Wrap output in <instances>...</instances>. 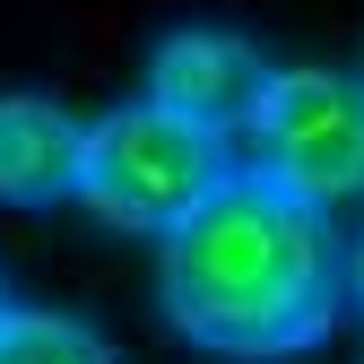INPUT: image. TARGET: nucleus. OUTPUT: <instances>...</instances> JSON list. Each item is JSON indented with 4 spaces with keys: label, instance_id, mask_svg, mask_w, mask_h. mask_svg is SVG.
<instances>
[{
    "label": "nucleus",
    "instance_id": "nucleus-4",
    "mask_svg": "<svg viewBox=\"0 0 364 364\" xmlns=\"http://www.w3.org/2000/svg\"><path fill=\"white\" fill-rule=\"evenodd\" d=\"M260 87H269L260 43L243 26H225V18H182V26H165L148 43V96L191 113V122H208V130H225V139L252 122Z\"/></svg>",
    "mask_w": 364,
    "mask_h": 364
},
{
    "label": "nucleus",
    "instance_id": "nucleus-2",
    "mask_svg": "<svg viewBox=\"0 0 364 364\" xmlns=\"http://www.w3.org/2000/svg\"><path fill=\"white\" fill-rule=\"evenodd\" d=\"M225 182H235V156H225V130L173 113L156 96H130L113 113L87 122V173L78 200L96 208L122 235H173L191 225Z\"/></svg>",
    "mask_w": 364,
    "mask_h": 364
},
{
    "label": "nucleus",
    "instance_id": "nucleus-7",
    "mask_svg": "<svg viewBox=\"0 0 364 364\" xmlns=\"http://www.w3.org/2000/svg\"><path fill=\"white\" fill-rule=\"evenodd\" d=\"M347 304L364 312V225H355V235H347Z\"/></svg>",
    "mask_w": 364,
    "mask_h": 364
},
{
    "label": "nucleus",
    "instance_id": "nucleus-3",
    "mask_svg": "<svg viewBox=\"0 0 364 364\" xmlns=\"http://www.w3.org/2000/svg\"><path fill=\"white\" fill-rule=\"evenodd\" d=\"M243 139H252V173H269L278 191L312 208L364 200V78L312 70V61L269 70Z\"/></svg>",
    "mask_w": 364,
    "mask_h": 364
},
{
    "label": "nucleus",
    "instance_id": "nucleus-9",
    "mask_svg": "<svg viewBox=\"0 0 364 364\" xmlns=\"http://www.w3.org/2000/svg\"><path fill=\"white\" fill-rule=\"evenodd\" d=\"M355 364H364V355H355Z\"/></svg>",
    "mask_w": 364,
    "mask_h": 364
},
{
    "label": "nucleus",
    "instance_id": "nucleus-5",
    "mask_svg": "<svg viewBox=\"0 0 364 364\" xmlns=\"http://www.w3.org/2000/svg\"><path fill=\"white\" fill-rule=\"evenodd\" d=\"M87 173V122L43 87H0V208H53Z\"/></svg>",
    "mask_w": 364,
    "mask_h": 364
},
{
    "label": "nucleus",
    "instance_id": "nucleus-1",
    "mask_svg": "<svg viewBox=\"0 0 364 364\" xmlns=\"http://www.w3.org/2000/svg\"><path fill=\"white\" fill-rule=\"evenodd\" d=\"M156 304L173 338L217 364H295L347 312V243L330 208L278 191L269 173H235L191 225L165 235Z\"/></svg>",
    "mask_w": 364,
    "mask_h": 364
},
{
    "label": "nucleus",
    "instance_id": "nucleus-6",
    "mask_svg": "<svg viewBox=\"0 0 364 364\" xmlns=\"http://www.w3.org/2000/svg\"><path fill=\"white\" fill-rule=\"evenodd\" d=\"M0 364H130L105 321H87L70 304H9L0 312Z\"/></svg>",
    "mask_w": 364,
    "mask_h": 364
},
{
    "label": "nucleus",
    "instance_id": "nucleus-8",
    "mask_svg": "<svg viewBox=\"0 0 364 364\" xmlns=\"http://www.w3.org/2000/svg\"><path fill=\"white\" fill-rule=\"evenodd\" d=\"M9 304H18V295H9V269H0V312H9Z\"/></svg>",
    "mask_w": 364,
    "mask_h": 364
}]
</instances>
